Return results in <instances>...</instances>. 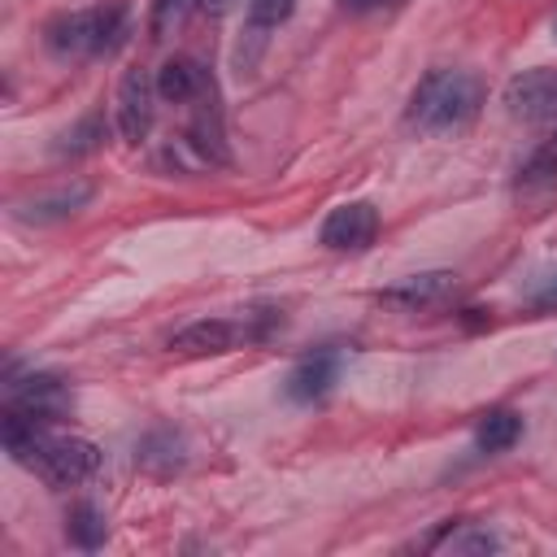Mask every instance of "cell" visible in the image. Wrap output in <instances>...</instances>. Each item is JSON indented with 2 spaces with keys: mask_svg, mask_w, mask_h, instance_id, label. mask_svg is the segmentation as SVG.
<instances>
[{
  "mask_svg": "<svg viewBox=\"0 0 557 557\" xmlns=\"http://www.w3.org/2000/svg\"><path fill=\"white\" fill-rule=\"evenodd\" d=\"M4 448L17 466L35 470L52 487H78L100 470V448L78 435H57L52 426L4 409Z\"/></svg>",
  "mask_w": 557,
  "mask_h": 557,
  "instance_id": "cell-1",
  "label": "cell"
},
{
  "mask_svg": "<svg viewBox=\"0 0 557 557\" xmlns=\"http://www.w3.org/2000/svg\"><path fill=\"white\" fill-rule=\"evenodd\" d=\"M483 104V83L470 70H431L409 96V126L422 135H461Z\"/></svg>",
  "mask_w": 557,
  "mask_h": 557,
  "instance_id": "cell-2",
  "label": "cell"
},
{
  "mask_svg": "<svg viewBox=\"0 0 557 557\" xmlns=\"http://www.w3.org/2000/svg\"><path fill=\"white\" fill-rule=\"evenodd\" d=\"M126 39V9L117 4H91V9H70L57 13L44 26V48L57 61H87V57H109Z\"/></svg>",
  "mask_w": 557,
  "mask_h": 557,
  "instance_id": "cell-3",
  "label": "cell"
},
{
  "mask_svg": "<svg viewBox=\"0 0 557 557\" xmlns=\"http://www.w3.org/2000/svg\"><path fill=\"white\" fill-rule=\"evenodd\" d=\"M283 318L274 309H248L239 318H196L187 326H178L165 348L174 357H218V352H235L244 344H257L265 339Z\"/></svg>",
  "mask_w": 557,
  "mask_h": 557,
  "instance_id": "cell-4",
  "label": "cell"
},
{
  "mask_svg": "<svg viewBox=\"0 0 557 557\" xmlns=\"http://www.w3.org/2000/svg\"><path fill=\"white\" fill-rule=\"evenodd\" d=\"M4 409H17V413L52 426V422H61L70 413V387H65V379L39 374V370L35 374H22V379L9 374L4 379Z\"/></svg>",
  "mask_w": 557,
  "mask_h": 557,
  "instance_id": "cell-5",
  "label": "cell"
},
{
  "mask_svg": "<svg viewBox=\"0 0 557 557\" xmlns=\"http://www.w3.org/2000/svg\"><path fill=\"white\" fill-rule=\"evenodd\" d=\"M505 109H509V117L531 122V126L557 122V70L535 65V70L513 74L505 83Z\"/></svg>",
  "mask_w": 557,
  "mask_h": 557,
  "instance_id": "cell-6",
  "label": "cell"
},
{
  "mask_svg": "<svg viewBox=\"0 0 557 557\" xmlns=\"http://www.w3.org/2000/svg\"><path fill=\"white\" fill-rule=\"evenodd\" d=\"M157 117V74L131 65L117 83V135L126 144H139L152 131Z\"/></svg>",
  "mask_w": 557,
  "mask_h": 557,
  "instance_id": "cell-7",
  "label": "cell"
},
{
  "mask_svg": "<svg viewBox=\"0 0 557 557\" xmlns=\"http://www.w3.org/2000/svg\"><path fill=\"white\" fill-rule=\"evenodd\" d=\"M379 235V209L370 200H348V205H335L318 231L322 248L331 252H366Z\"/></svg>",
  "mask_w": 557,
  "mask_h": 557,
  "instance_id": "cell-8",
  "label": "cell"
},
{
  "mask_svg": "<svg viewBox=\"0 0 557 557\" xmlns=\"http://www.w3.org/2000/svg\"><path fill=\"white\" fill-rule=\"evenodd\" d=\"M453 292H457V274L453 270H422V274H409V278L383 287L379 300L392 305V309L418 313V309H435V305L453 300Z\"/></svg>",
  "mask_w": 557,
  "mask_h": 557,
  "instance_id": "cell-9",
  "label": "cell"
},
{
  "mask_svg": "<svg viewBox=\"0 0 557 557\" xmlns=\"http://www.w3.org/2000/svg\"><path fill=\"white\" fill-rule=\"evenodd\" d=\"M339 379V352H309L305 361L292 366L287 383H283V396L292 405H318Z\"/></svg>",
  "mask_w": 557,
  "mask_h": 557,
  "instance_id": "cell-10",
  "label": "cell"
},
{
  "mask_svg": "<svg viewBox=\"0 0 557 557\" xmlns=\"http://www.w3.org/2000/svg\"><path fill=\"white\" fill-rule=\"evenodd\" d=\"M209 91H213V78H209V70L196 57H183L178 52V57L161 61V70H157V96L161 100H170V104H196Z\"/></svg>",
  "mask_w": 557,
  "mask_h": 557,
  "instance_id": "cell-11",
  "label": "cell"
},
{
  "mask_svg": "<svg viewBox=\"0 0 557 557\" xmlns=\"http://www.w3.org/2000/svg\"><path fill=\"white\" fill-rule=\"evenodd\" d=\"M135 466L148 470V474H157V479H170L174 470L187 466V444H183V435H178L174 426L148 431V435L135 444Z\"/></svg>",
  "mask_w": 557,
  "mask_h": 557,
  "instance_id": "cell-12",
  "label": "cell"
},
{
  "mask_svg": "<svg viewBox=\"0 0 557 557\" xmlns=\"http://www.w3.org/2000/svg\"><path fill=\"white\" fill-rule=\"evenodd\" d=\"M91 196H96L91 183H70V187H57V191H48V196H35V200L17 205V218H22V222H35V226H52V222L74 218Z\"/></svg>",
  "mask_w": 557,
  "mask_h": 557,
  "instance_id": "cell-13",
  "label": "cell"
},
{
  "mask_svg": "<svg viewBox=\"0 0 557 557\" xmlns=\"http://www.w3.org/2000/svg\"><path fill=\"white\" fill-rule=\"evenodd\" d=\"M104 135H109V122H104V113H83L74 126H65L61 135H57V144H52V152L57 157H87V152H96V148H104Z\"/></svg>",
  "mask_w": 557,
  "mask_h": 557,
  "instance_id": "cell-14",
  "label": "cell"
},
{
  "mask_svg": "<svg viewBox=\"0 0 557 557\" xmlns=\"http://www.w3.org/2000/svg\"><path fill=\"white\" fill-rule=\"evenodd\" d=\"M557 187V135L531 148V157L518 165V191H548Z\"/></svg>",
  "mask_w": 557,
  "mask_h": 557,
  "instance_id": "cell-15",
  "label": "cell"
},
{
  "mask_svg": "<svg viewBox=\"0 0 557 557\" xmlns=\"http://www.w3.org/2000/svg\"><path fill=\"white\" fill-rule=\"evenodd\" d=\"M518 435H522V418H518L513 409H492V413L479 422L474 444H479V453H505V448L518 444Z\"/></svg>",
  "mask_w": 557,
  "mask_h": 557,
  "instance_id": "cell-16",
  "label": "cell"
},
{
  "mask_svg": "<svg viewBox=\"0 0 557 557\" xmlns=\"http://www.w3.org/2000/svg\"><path fill=\"white\" fill-rule=\"evenodd\" d=\"M65 535H70L74 548H100L104 535H109V522H104V513L91 500H78L65 513Z\"/></svg>",
  "mask_w": 557,
  "mask_h": 557,
  "instance_id": "cell-17",
  "label": "cell"
},
{
  "mask_svg": "<svg viewBox=\"0 0 557 557\" xmlns=\"http://www.w3.org/2000/svg\"><path fill=\"white\" fill-rule=\"evenodd\" d=\"M300 0H248V22H244V39H252L257 48L265 44V30H278Z\"/></svg>",
  "mask_w": 557,
  "mask_h": 557,
  "instance_id": "cell-18",
  "label": "cell"
},
{
  "mask_svg": "<svg viewBox=\"0 0 557 557\" xmlns=\"http://www.w3.org/2000/svg\"><path fill=\"white\" fill-rule=\"evenodd\" d=\"M444 553H496L500 540L487 527H448V535L440 540Z\"/></svg>",
  "mask_w": 557,
  "mask_h": 557,
  "instance_id": "cell-19",
  "label": "cell"
},
{
  "mask_svg": "<svg viewBox=\"0 0 557 557\" xmlns=\"http://www.w3.org/2000/svg\"><path fill=\"white\" fill-rule=\"evenodd\" d=\"M196 0H152V22H148V30L161 39V35H170L183 17H187V9H191Z\"/></svg>",
  "mask_w": 557,
  "mask_h": 557,
  "instance_id": "cell-20",
  "label": "cell"
},
{
  "mask_svg": "<svg viewBox=\"0 0 557 557\" xmlns=\"http://www.w3.org/2000/svg\"><path fill=\"white\" fill-rule=\"evenodd\" d=\"M531 305L535 309H557V270L548 278H540V287L531 292Z\"/></svg>",
  "mask_w": 557,
  "mask_h": 557,
  "instance_id": "cell-21",
  "label": "cell"
},
{
  "mask_svg": "<svg viewBox=\"0 0 557 557\" xmlns=\"http://www.w3.org/2000/svg\"><path fill=\"white\" fill-rule=\"evenodd\" d=\"M239 0H196V9H205L209 17H222V13H231Z\"/></svg>",
  "mask_w": 557,
  "mask_h": 557,
  "instance_id": "cell-22",
  "label": "cell"
},
{
  "mask_svg": "<svg viewBox=\"0 0 557 557\" xmlns=\"http://www.w3.org/2000/svg\"><path fill=\"white\" fill-rule=\"evenodd\" d=\"M379 4H387V0H339L344 13H370V9H379Z\"/></svg>",
  "mask_w": 557,
  "mask_h": 557,
  "instance_id": "cell-23",
  "label": "cell"
},
{
  "mask_svg": "<svg viewBox=\"0 0 557 557\" xmlns=\"http://www.w3.org/2000/svg\"><path fill=\"white\" fill-rule=\"evenodd\" d=\"M553 30H557V22H553Z\"/></svg>",
  "mask_w": 557,
  "mask_h": 557,
  "instance_id": "cell-24",
  "label": "cell"
}]
</instances>
